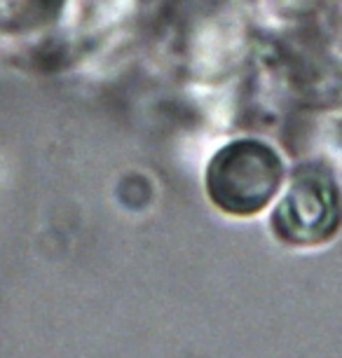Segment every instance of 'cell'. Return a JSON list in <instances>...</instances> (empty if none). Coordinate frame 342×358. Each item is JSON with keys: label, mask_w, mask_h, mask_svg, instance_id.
<instances>
[{"label": "cell", "mask_w": 342, "mask_h": 358, "mask_svg": "<svg viewBox=\"0 0 342 358\" xmlns=\"http://www.w3.org/2000/svg\"><path fill=\"white\" fill-rule=\"evenodd\" d=\"M272 232L288 246L310 248L328 241L342 225V194L319 166L293 173L270 218Z\"/></svg>", "instance_id": "3"}, {"label": "cell", "mask_w": 342, "mask_h": 358, "mask_svg": "<svg viewBox=\"0 0 342 358\" xmlns=\"http://www.w3.org/2000/svg\"><path fill=\"white\" fill-rule=\"evenodd\" d=\"M286 166L272 143L256 136L232 138L211 155L204 171L206 197L234 218L263 213L279 194Z\"/></svg>", "instance_id": "2"}, {"label": "cell", "mask_w": 342, "mask_h": 358, "mask_svg": "<svg viewBox=\"0 0 342 358\" xmlns=\"http://www.w3.org/2000/svg\"><path fill=\"white\" fill-rule=\"evenodd\" d=\"M78 0H0V36L33 38L64 26Z\"/></svg>", "instance_id": "4"}, {"label": "cell", "mask_w": 342, "mask_h": 358, "mask_svg": "<svg viewBox=\"0 0 342 358\" xmlns=\"http://www.w3.org/2000/svg\"><path fill=\"white\" fill-rule=\"evenodd\" d=\"M150 47L159 69L178 83H223L249 50L239 0H169L155 22Z\"/></svg>", "instance_id": "1"}]
</instances>
